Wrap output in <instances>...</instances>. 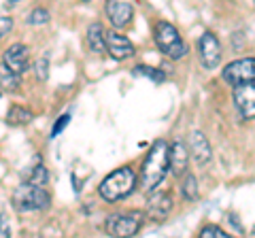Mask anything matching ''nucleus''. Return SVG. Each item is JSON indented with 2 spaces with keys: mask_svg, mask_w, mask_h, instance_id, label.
Returning <instances> with one entry per match:
<instances>
[{
  "mask_svg": "<svg viewBox=\"0 0 255 238\" xmlns=\"http://www.w3.org/2000/svg\"><path fill=\"white\" fill-rule=\"evenodd\" d=\"M145 221V213L142 211H128V213H117V215L107 217L105 230L109 236H136L138 230L142 228Z\"/></svg>",
  "mask_w": 255,
  "mask_h": 238,
  "instance_id": "4",
  "label": "nucleus"
},
{
  "mask_svg": "<svg viewBox=\"0 0 255 238\" xmlns=\"http://www.w3.org/2000/svg\"><path fill=\"white\" fill-rule=\"evenodd\" d=\"M168 142L166 140H155L151 145L149 153L142 162V168H140V179H138V187L142 189L145 194L155 192L157 185L164 181V177L168 174L170 170V157H168Z\"/></svg>",
  "mask_w": 255,
  "mask_h": 238,
  "instance_id": "1",
  "label": "nucleus"
},
{
  "mask_svg": "<svg viewBox=\"0 0 255 238\" xmlns=\"http://www.w3.org/2000/svg\"><path fill=\"white\" fill-rule=\"evenodd\" d=\"M105 9H107L109 21L113 23L115 28H124V26H128V23L132 21V15H134L132 4H128V2H117V0H109Z\"/></svg>",
  "mask_w": 255,
  "mask_h": 238,
  "instance_id": "14",
  "label": "nucleus"
},
{
  "mask_svg": "<svg viewBox=\"0 0 255 238\" xmlns=\"http://www.w3.org/2000/svg\"><path fill=\"white\" fill-rule=\"evenodd\" d=\"M153 38H155L157 49L170 60H179V58H183V55L187 53V45L183 43L179 30L174 28L170 21H157Z\"/></svg>",
  "mask_w": 255,
  "mask_h": 238,
  "instance_id": "3",
  "label": "nucleus"
},
{
  "mask_svg": "<svg viewBox=\"0 0 255 238\" xmlns=\"http://www.w3.org/2000/svg\"><path fill=\"white\" fill-rule=\"evenodd\" d=\"M168 157H170V172L174 177H183L187 172V164H189V149L183 140H174L170 145V151H168Z\"/></svg>",
  "mask_w": 255,
  "mask_h": 238,
  "instance_id": "12",
  "label": "nucleus"
},
{
  "mask_svg": "<svg viewBox=\"0 0 255 238\" xmlns=\"http://www.w3.org/2000/svg\"><path fill=\"white\" fill-rule=\"evenodd\" d=\"M234 105L243 119H255V83H241L234 85Z\"/></svg>",
  "mask_w": 255,
  "mask_h": 238,
  "instance_id": "7",
  "label": "nucleus"
},
{
  "mask_svg": "<svg viewBox=\"0 0 255 238\" xmlns=\"http://www.w3.org/2000/svg\"><path fill=\"white\" fill-rule=\"evenodd\" d=\"M181 192H183V198H185V200H189V202L198 200V181H196L194 174H185Z\"/></svg>",
  "mask_w": 255,
  "mask_h": 238,
  "instance_id": "18",
  "label": "nucleus"
},
{
  "mask_svg": "<svg viewBox=\"0 0 255 238\" xmlns=\"http://www.w3.org/2000/svg\"><path fill=\"white\" fill-rule=\"evenodd\" d=\"M0 38H2V36H0Z\"/></svg>",
  "mask_w": 255,
  "mask_h": 238,
  "instance_id": "30",
  "label": "nucleus"
},
{
  "mask_svg": "<svg viewBox=\"0 0 255 238\" xmlns=\"http://www.w3.org/2000/svg\"><path fill=\"white\" fill-rule=\"evenodd\" d=\"M134 75H142V77H149L153 83H162L166 75H164V70H157L153 66H147V64H138L136 68H134Z\"/></svg>",
  "mask_w": 255,
  "mask_h": 238,
  "instance_id": "19",
  "label": "nucleus"
},
{
  "mask_svg": "<svg viewBox=\"0 0 255 238\" xmlns=\"http://www.w3.org/2000/svg\"><path fill=\"white\" fill-rule=\"evenodd\" d=\"M9 236H11V226H9L6 215L2 213V215H0V238H9Z\"/></svg>",
  "mask_w": 255,
  "mask_h": 238,
  "instance_id": "26",
  "label": "nucleus"
},
{
  "mask_svg": "<svg viewBox=\"0 0 255 238\" xmlns=\"http://www.w3.org/2000/svg\"><path fill=\"white\" fill-rule=\"evenodd\" d=\"M13 30V19L6 17V15H0V36H6Z\"/></svg>",
  "mask_w": 255,
  "mask_h": 238,
  "instance_id": "24",
  "label": "nucleus"
},
{
  "mask_svg": "<svg viewBox=\"0 0 255 238\" xmlns=\"http://www.w3.org/2000/svg\"><path fill=\"white\" fill-rule=\"evenodd\" d=\"M70 123V115H62L60 119H58V121H55L53 123V130H51V136H58V134L64 130V128H66V125Z\"/></svg>",
  "mask_w": 255,
  "mask_h": 238,
  "instance_id": "25",
  "label": "nucleus"
},
{
  "mask_svg": "<svg viewBox=\"0 0 255 238\" xmlns=\"http://www.w3.org/2000/svg\"><path fill=\"white\" fill-rule=\"evenodd\" d=\"M2 62L13 70V73H17V75L21 77L23 73H28V70H30L28 47H26V45H21V43L11 45L9 49L4 51V55H2Z\"/></svg>",
  "mask_w": 255,
  "mask_h": 238,
  "instance_id": "9",
  "label": "nucleus"
},
{
  "mask_svg": "<svg viewBox=\"0 0 255 238\" xmlns=\"http://www.w3.org/2000/svg\"><path fill=\"white\" fill-rule=\"evenodd\" d=\"M13 202L19 211H41V209H47V206H49L51 196L47 194L41 185L23 183L15 189Z\"/></svg>",
  "mask_w": 255,
  "mask_h": 238,
  "instance_id": "5",
  "label": "nucleus"
},
{
  "mask_svg": "<svg viewBox=\"0 0 255 238\" xmlns=\"http://www.w3.org/2000/svg\"><path fill=\"white\" fill-rule=\"evenodd\" d=\"M253 236H255V228H253Z\"/></svg>",
  "mask_w": 255,
  "mask_h": 238,
  "instance_id": "29",
  "label": "nucleus"
},
{
  "mask_svg": "<svg viewBox=\"0 0 255 238\" xmlns=\"http://www.w3.org/2000/svg\"><path fill=\"white\" fill-rule=\"evenodd\" d=\"M187 149H189V155L196 160V164H209L213 160V149H211V142L206 140V136L202 132H191L187 136Z\"/></svg>",
  "mask_w": 255,
  "mask_h": 238,
  "instance_id": "10",
  "label": "nucleus"
},
{
  "mask_svg": "<svg viewBox=\"0 0 255 238\" xmlns=\"http://www.w3.org/2000/svg\"><path fill=\"white\" fill-rule=\"evenodd\" d=\"M172 211V198L168 192H151V198L147 202V217L153 221H164Z\"/></svg>",
  "mask_w": 255,
  "mask_h": 238,
  "instance_id": "11",
  "label": "nucleus"
},
{
  "mask_svg": "<svg viewBox=\"0 0 255 238\" xmlns=\"http://www.w3.org/2000/svg\"><path fill=\"white\" fill-rule=\"evenodd\" d=\"M198 49H200V60H202L204 68L219 66V62H221V43L213 32H204L200 36Z\"/></svg>",
  "mask_w": 255,
  "mask_h": 238,
  "instance_id": "8",
  "label": "nucleus"
},
{
  "mask_svg": "<svg viewBox=\"0 0 255 238\" xmlns=\"http://www.w3.org/2000/svg\"><path fill=\"white\" fill-rule=\"evenodd\" d=\"M34 70H36V79L38 81H47V77H49V62L47 58H41L34 64Z\"/></svg>",
  "mask_w": 255,
  "mask_h": 238,
  "instance_id": "23",
  "label": "nucleus"
},
{
  "mask_svg": "<svg viewBox=\"0 0 255 238\" xmlns=\"http://www.w3.org/2000/svg\"><path fill=\"white\" fill-rule=\"evenodd\" d=\"M47 179H49V172H47V168L43 164H38L32 168V172L28 174V179H26V183H32V185H45L47 183Z\"/></svg>",
  "mask_w": 255,
  "mask_h": 238,
  "instance_id": "20",
  "label": "nucleus"
},
{
  "mask_svg": "<svg viewBox=\"0 0 255 238\" xmlns=\"http://www.w3.org/2000/svg\"><path fill=\"white\" fill-rule=\"evenodd\" d=\"M87 45H90V49L94 53H102L107 49V32L98 21H94L92 26L87 28Z\"/></svg>",
  "mask_w": 255,
  "mask_h": 238,
  "instance_id": "15",
  "label": "nucleus"
},
{
  "mask_svg": "<svg viewBox=\"0 0 255 238\" xmlns=\"http://www.w3.org/2000/svg\"><path fill=\"white\" fill-rule=\"evenodd\" d=\"M198 236H200V238H228V232H226V230H221L219 226L211 224V226H204Z\"/></svg>",
  "mask_w": 255,
  "mask_h": 238,
  "instance_id": "22",
  "label": "nucleus"
},
{
  "mask_svg": "<svg viewBox=\"0 0 255 238\" xmlns=\"http://www.w3.org/2000/svg\"><path fill=\"white\" fill-rule=\"evenodd\" d=\"M223 79L232 87L255 81V58H243V60L230 62V64L223 68Z\"/></svg>",
  "mask_w": 255,
  "mask_h": 238,
  "instance_id": "6",
  "label": "nucleus"
},
{
  "mask_svg": "<svg viewBox=\"0 0 255 238\" xmlns=\"http://www.w3.org/2000/svg\"><path fill=\"white\" fill-rule=\"evenodd\" d=\"M138 181H136V174L130 166H122L105 177V181L98 185V192L102 196V200L107 202H117V200H124V198L130 196L134 189H136Z\"/></svg>",
  "mask_w": 255,
  "mask_h": 238,
  "instance_id": "2",
  "label": "nucleus"
},
{
  "mask_svg": "<svg viewBox=\"0 0 255 238\" xmlns=\"http://www.w3.org/2000/svg\"><path fill=\"white\" fill-rule=\"evenodd\" d=\"M47 21H49V11L43 9V6H38L28 15V23H32V26H43Z\"/></svg>",
  "mask_w": 255,
  "mask_h": 238,
  "instance_id": "21",
  "label": "nucleus"
},
{
  "mask_svg": "<svg viewBox=\"0 0 255 238\" xmlns=\"http://www.w3.org/2000/svg\"><path fill=\"white\" fill-rule=\"evenodd\" d=\"M81 2H90V0H81Z\"/></svg>",
  "mask_w": 255,
  "mask_h": 238,
  "instance_id": "28",
  "label": "nucleus"
},
{
  "mask_svg": "<svg viewBox=\"0 0 255 238\" xmlns=\"http://www.w3.org/2000/svg\"><path fill=\"white\" fill-rule=\"evenodd\" d=\"M32 119V113L28 109H23L19 105H13L9 109V115H6V121H9V125H23V123H28Z\"/></svg>",
  "mask_w": 255,
  "mask_h": 238,
  "instance_id": "17",
  "label": "nucleus"
},
{
  "mask_svg": "<svg viewBox=\"0 0 255 238\" xmlns=\"http://www.w3.org/2000/svg\"><path fill=\"white\" fill-rule=\"evenodd\" d=\"M0 90H6V92L19 90V75L13 73L4 62L0 64Z\"/></svg>",
  "mask_w": 255,
  "mask_h": 238,
  "instance_id": "16",
  "label": "nucleus"
},
{
  "mask_svg": "<svg viewBox=\"0 0 255 238\" xmlns=\"http://www.w3.org/2000/svg\"><path fill=\"white\" fill-rule=\"evenodd\" d=\"M6 2H9V4H15V2H19V0H6Z\"/></svg>",
  "mask_w": 255,
  "mask_h": 238,
  "instance_id": "27",
  "label": "nucleus"
},
{
  "mask_svg": "<svg viewBox=\"0 0 255 238\" xmlns=\"http://www.w3.org/2000/svg\"><path fill=\"white\" fill-rule=\"evenodd\" d=\"M107 53L113 60H128L134 55V45L117 32H107Z\"/></svg>",
  "mask_w": 255,
  "mask_h": 238,
  "instance_id": "13",
  "label": "nucleus"
}]
</instances>
